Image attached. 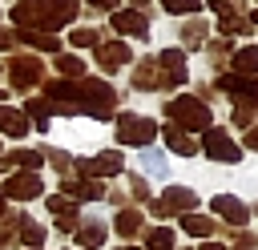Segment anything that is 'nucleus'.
Listing matches in <instances>:
<instances>
[{
	"instance_id": "5701e85b",
	"label": "nucleus",
	"mask_w": 258,
	"mask_h": 250,
	"mask_svg": "<svg viewBox=\"0 0 258 250\" xmlns=\"http://www.w3.org/2000/svg\"><path fill=\"white\" fill-rule=\"evenodd\" d=\"M8 161H12V165H20L24 173H36V169L44 165V153H40V149H12V153H8Z\"/></svg>"
},
{
	"instance_id": "37998d69",
	"label": "nucleus",
	"mask_w": 258,
	"mask_h": 250,
	"mask_svg": "<svg viewBox=\"0 0 258 250\" xmlns=\"http://www.w3.org/2000/svg\"><path fill=\"white\" fill-rule=\"evenodd\" d=\"M121 250H137V246H121Z\"/></svg>"
},
{
	"instance_id": "9b49d317",
	"label": "nucleus",
	"mask_w": 258,
	"mask_h": 250,
	"mask_svg": "<svg viewBox=\"0 0 258 250\" xmlns=\"http://www.w3.org/2000/svg\"><path fill=\"white\" fill-rule=\"evenodd\" d=\"M60 190H64V198H73V202H97V198H105V185L93 181V177H64Z\"/></svg>"
},
{
	"instance_id": "7ed1b4c3",
	"label": "nucleus",
	"mask_w": 258,
	"mask_h": 250,
	"mask_svg": "<svg viewBox=\"0 0 258 250\" xmlns=\"http://www.w3.org/2000/svg\"><path fill=\"white\" fill-rule=\"evenodd\" d=\"M157 137V125L149 117H137V113H121L117 117V141L121 145H141L149 149V141Z\"/></svg>"
},
{
	"instance_id": "4be33fe9",
	"label": "nucleus",
	"mask_w": 258,
	"mask_h": 250,
	"mask_svg": "<svg viewBox=\"0 0 258 250\" xmlns=\"http://www.w3.org/2000/svg\"><path fill=\"white\" fill-rule=\"evenodd\" d=\"M234 73H238V77H258V44L234 52Z\"/></svg>"
},
{
	"instance_id": "ddd939ff",
	"label": "nucleus",
	"mask_w": 258,
	"mask_h": 250,
	"mask_svg": "<svg viewBox=\"0 0 258 250\" xmlns=\"http://www.w3.org/2000/svg\"><path fill=\"white\" fill-rule=\"evenodd\" d=\"M210 210H214L218 218H226L230 226H246V218H250V210H246L234 194H218V198L210 202Z\"/></svg>"
},
{
	"instance_id": "a18cd8bd",
	"label": "nucleus",
	"mask_w": 258,
	"mask_h": 250,
	"mask_svg": "<svg viewBox=\"0 0 258 250\" xmlns=\"http://www.w3.org/2000/svg\"><path fill=\"white\" fill-rule=\"evenodd\" d=\"M0 73H4V69H0Z\"/></svg>"
},
{
	"instance_id": "ea45409f",
	"label": "nucleus",
	"mask_w": 258,
	"mask_h": 250,
	"mask_svg": "<svg viewBox=\"0 0 258 250\" xmlns=\"http://www.w3.org/2000/svg\"><path fill=\"white\" fill-rule=\"evenodd\" d=\"M0 250H8V238H4V234H0Z\"/></svg>"
},
{
	"instance_id": "f257e3e1",
	"label": "nucleus",
	"mask_w": 258,
	"mask_h": 250,
	"mask_svg": "<svg viewBox=\"0 0 258 250\" xmlns=\"http://www.w3.org/2000/svg\"><path fill=\"white\" fill-rule=\"evenodd\" d=\"M12 20L16 28H28V32H52L77 20V0H20L12 8Z\"/></svg>"
},
{
	"instance_id": "6e6552de",
	"label": "nucleus",
	"mask_w": 258,
	"mask_h": 250,
	"mask_svg": "<svg viewBox=\"0 0 258 250\" xmlns=\"http://www.w3.org/2000/svg\"><path fill=\"white\" fill-rule=\"evenodd\" d=\"M218 89L234 93L238 105H258V77H238V73H222L218 77Z\"/></svg>"
},
{
	"instance_id": "39448f33",
	"label": "nucleus",
	"mask_w": 258,
	"mask_h": 250,
	"mask_svg": "<svg viewBox=\"0 0 258 250\" xmlns=\"http://www.w3.org/2000/svg\"><path fill=\"white\" fill-rule=\"evenodd\" d=\"M8 77H12V89H32V85L44 81V65H40L36 56L16 52V56L8 60Z\"/></svg>"
},
{
	"instance_id": "0eeeda50",
	"label": "nucleus",
	"mask_w": 258,
	"mask_h": 250,
	"mask_svg": "<svg viewBox=\"0 0 258 250\" xmlns=\"http://www.w3.org/2000/svg\"><path fill=\"white\" fill-rule=\"evenodd\" d=\"M77 169L85 173V177H117L121 169H125V157L117 153V149H105V153H97V157H85V161H77Z\"/></svg>"
},
{
	"instance_id": "f03ea898",
	"label": "nucleus",
	"mask_w": 258,
	"mask_h": 250,
	"mask_svg": "<svg viewBox=\"0 0 258 250\" xmlns=\"http://www.w3.org/2000/svg\"><path fill=\"white\" fill-rule=\"evenodd\" d=\"M165 117L177 125V129H185V133H194V129H210L214 125V117H210V105L202 101V97H173L169 105H165Z\"/></svg>"
},
{
	"instance_id": "423d86ee",
	"label": "nucleus",
	"mask_w": 258,
	"mask_h": 250,
	"mask_svg": "<svg viewBox=\"0 0 258 250\" xmlns=\"http://www.w3.org/2000/svg\"><path fill=\"white\" fill-rule=\"evenodd\" d=\"M202 149H206V157H214V161H230V165L242 157L238 141H234L226 129H214V125L206 129V137H202Z\"/></svg>"
},
{
	"instance_id": "2f4dec72",
	"label": "nucleus",
	"mask_w": 258,
	"mask_h": 250,
	"mask_svg": "<svg viewBox=\"0 0 258 250\" xmlns=\"http://www.w3.org/2000/svg\"><path fill=\"white\" fill-rule=\"evenodd\" d=\"M44 157H48V161H52L60 173H69V165H73V157H69L64 149H44Z\"/></svg>"
},
{
	"instance_id": "20e7f679",
	"label": "nucleus",
	"mask_w": 258,
	"mask_h": 250,
	"mask_svg": "<svg viewBox=\"0 0 258 250\" xmlns=\"http://www.w3.org/2000/svg\"><path fill=\"white\" fill-rule=\"evenodd\" d=\"M194 206H198V194L185 190V185H169L157 202H149V210H153L157 218H169V214H194Z\"/></svg>"
},
{
	"instance_id": "412c9836",
	"label": "nucleus",
	"mask_w": 258,
	"mask_h": 250,
	"mask_svg": "<svg viewBox=\"0 0 258 250\" xmlns=\"http://www.w3.org/2000/svg\"><path fill=\"white\" fill-rule=\"evenodd\" d=\"M133 85H137V89H161V69H157V60H141L137 73H133Z\"/></svg>"
},
{
	"instance_id": "a19ab883",
	"label": "nucleus",
	"mask_w": 258,
	"mask_h": 250,
	"mask_svg": "<svg viewBox=\"0 0 258 250\" xmlns=\"http://www.w3.org/2000/svg\"><path fill=\"white\" fill-rule=\"evenodd\" d=\"M4 202H8V198H4V194H0V214H4V210H8V206H4Z\"/></svg>"
},
{
	"instance_id": "c756f323",
	"label": "nucleus",
	"mask_w": 258,
	"mask_h": 250,
	"mask_svg": "<svg viewBox=\"0 0 258 250\" xmlns=\"http://www.w3.org/2000/svg\"><path fill=\"white\" fill-rule=\"evenodd\" d=\"M161 8L173 12V16H189V12H198L202 4H198V0H161Z\"/></svg>"
},
{
	"instance_id": "4c0bfd02",
	"label": "nucleus",
	"mask_w": 258,
	"mask_h": 250,
	"mask_svg": "<svg viewBox=\"0 0 258 250\" xmlns=\"http://www.w3.org/2000/svg\"><path fill=\"white\" fill-rule=\"evenodd\" d=\"M149 8V0H133V12H145Z\"/></svg>"
},
{
	"instance_id": "a211bd4d",
	"label": "nucleus",
	"mask_w": 258,
	"mask_h": 250,
	"mask_svg": "<svg viewBox=\"0 0 258 250\" xmlns=\"http://www.w3.org/2000/svg\"><path fill=\"white\" fill-rule=\"evenodd\" d=\"M0 133L24 137V133H28V117H24L20 109H12V105H0Z\"/></svg>"
},
{
	"instance_id": "473e14b6",
	"label": "nucleus",
	"mask_w": 258,
	"mask_h": 250,
	"mask_svg": "<svg viewBox=\"0 0 258 250\" xmlns=\"http://www.w3.org/2000/svg\"><path fill=\"white\" fill-rule=\"evenodd\" d=\"M254 113H258V105H238V109H234V121H238V125H250Z\"/></svg>"
},
{
	"instance_id": "c9c22d12",
	"label": "nucleus",
	"mask_w": 258,
	"mask_h": 250,
	"mask_svg": "<svg viewBox=\"0 0 258 250\" xmlns=\"http://www.w3.org/2000/svg\"><path fill=\"white\" fill-rule=\"evenodd\" d=\"M246 145H250V149H258V125H250V133H246Z\"/></svg>"
},
{
	"instance_id": "c85d7f7f",
	"label": "nucleus",
	"mask_w": 258,
	"mask_h": 250,
	"mask_svg": "<svg viewBox=\"0 0 258 250\" xmlns=\"http://www.w3.org/2000/svg\"><path fill=\"white\" fill-rule=\"evenodd\" d=\"M69 40H73L77 48H97V44H101V36H97L93 28H73V36H69Z\"/></svg>"
},
{
	"instance_id": "58836bf2",
	"label": "nucleus",
	"mask_w": 258,
	"mask_h": 250,
	"mask_svg": "<svg viewBox=\"0 0 258 250\" xmlns=\"http://www.w3.org/2000/svg\"><path fill=\"white\" fill-rule=\"evenodd\" d=\"M202 250H230V246H222V242H206Z\"/></svg>"
},
{
	"instance_id": "6ab92c4d",
	"label": "nucleus",
	"mask_w": 258,
	"mask_h": 250,
	"mask_svg": "<svg viewBox=\"0 0 258 250\" xmlns=\"http://www.w3.org/2000/svg\"><path fill=\"white\" fill-rule=\"evenodd\" d=\"M141 226H145V214H141V210H121L117 222H113V230H117L121 238H137Z\"/></svg>"
},
{
	"instance_id": "f704fd0d",
	"label": "nucleus",
	"mask_w": 258,
	"mask_h": 250,
	"mask_svg": "<svg viewBox=\"0 0 258 250\" xmlns=\"http://www.w3.org/2000/svg\"><path fill=\"white\" fill-rule=\"evenodd\" d=\"M210 52H214V60H222V56L230 52V36H226V40H214V44H210Z\"/></svg>"
},
{
	"instance_id": "f3484780",
	"label": "nucleus",
	"mask_w": 258,
	"mask_h": 250,
	"mask_svg": "<svg viewBox=\"0 0 258 250\" xmlns=\"http://www.w3.org/2000/svg\"><path fill=\"white\" fill-rule=\"evenodd\" d=\"M73 234H77L81 250H97V246L105 242V234H109V230H105V222H93V218H89V222H81Z\"/></svg>"
},
{
	"instance_id": "bb28decb",
	"label": "nucleus",
	"mask_w": 258,
	"mask_h": 250,
	"mask_svg": "<svg viewBox=\"0 0 258 250\" xmlns=\"http://www.w3.org/2000/svg\"><path fill=\"white\" fill-rule=\"evenodd\" d=\"M181 40H185V48H198V44L206 40V20H189V24L181 28Z\"/></svg>"
},
{
	"instance_id": "dca6fc26",
	"label": "nucleus",
	"mask_w": 258,
	"mask_h": 250,
	"mask_svg": "<svg viewBox=\"0 0 258 250\" xmlns=\"http://www.w3.org/2000/svg\"><path fill=\"white\" fill-rule=\"evenodd\" d=\"M161 137H165V145H169L173 153H181V157H194V153H198V141H194L185 129H177V125H165Z\"/></svg>"
},
{
	"instance_id": "f8f14e48",
	"label": "nucleus",
	"mask_w": 258,
	"mask_h": 250,
	"mask_svg": "<svg viewBox=\"0 0 258 250\" xmlns=\"http://www.w3.org/2000/svg\"><path fill=\"white\" fill-rule=\"evenodd\" d=\"M48 210L56 214V230H60V234H73V230H77V214H81V210H77L73 198L52 194V198H48Z\"/></svg>"
},
{
	"instance_id": "b1692460",
	"label": "nucleus",
	"mask_w": 258,
	"mask_h": 250,
	"mask_svg": "<svg viewBox=\"0 0 258 250\" xmlns=\"http://www.w3.org/2000/svg\"><path fill=\"white\" fill-rule=\"evenodd\" d=\"M16 238H20V242H24L28 250H36V246L44 242V226H36V222H32V218L24 214V218H20V226H16Z\"/></svg>"
},
{
	"instance_id": "c03bdc74",
	"label": "nucleus",
	"mask_w": 258,
	"mask_h": 250,
	"mask_svg": "<svg viewBox=\"0 0 258 250\" xmlns=\"http://www.w3.org/2000/svg\"><path fill=\"white\" fill-rule=\"evenodd\" d=\"M0 101H4V93H0Z\"/></svg>"
},
{
	"instance_id": "393cba45",
	"label": "nucleus",
	"mask_w": 258,
	"mask_h": 250,
	"mask_svg": "<svg viewBox=\"0 0 258 250\" xmlns=\"http://www.w3.org/2000/svg\"><path fill=\"white\" fill-rule=\"evenodd\" d=\"M145 250H173V230H165V226L145 230Z\"/></svg>"
},
{
	"instance_id": "4468645a",
	"label": "nucleus",
	"mask_w": 258,
	"mask_h": 250,
	"mask_svg": "<svg viewBox=\"0 0 258 250\" xmlns=\"http://www.w3.org/2000/svg\"><path fill=\"white\" fill-rule=\"evenodd\" d=\"M113 28L125 32V36H149V20H145V12H133V8L113 12Z\"/></svg>"
},
{
	"instance_id": "a878e982",
	"label": "nucleus",
	"mask_w": 258,
	"mask_h": 250,
	"mask_svg": "<svg viewBox=\"0 0 258 250\" xmlns=\"http://www.w3.org/2000/svg\"><path fill=\"white\" fill-rule=\"evenodd\" d=\"M24 117H32V121H36V129H44V133H48V121H52L48 101H28V105H24Z\"/></svg>"
},
{
	"instance_id": "2eb2a0df",
	"label": "nucleus",
	"mask_w": 258,
	"mask_h": 250,
	"mask_svg": "<svg viewBox=\"0 0 258 250\" xmlns=\"http://www.w3.org/2000/svg\"><path fill=\"white\" fill-rule=\"evenodd\" d=\"M129 60V44L125 40H101L97 44V65L101 69H121Z\"/></svg>"
},
{
	"instance_id": "7c9ffc66",
	"label": "nucleus",
	"mask_w": 258,
	"mask_h": 250,
	"mask_svg": "<svg viewBox=\"0 0 258 250\" xmlns=\"http://www.w3.org/2000/svg\"><path fill=\"white\" fill-rule=\"evenodd\" d=\"M141 165H145V173H165V157L157 149H145L141 153Z\"/></svg>"
},
{
	"instance_id": "aec40b11",
	"label": "nucleus",
	"mask_w": 258,
	"mask_h": 250,
	"mask_svg": "<svg viewBox=\"0 0 258 250\" xmlns=\"http://www.w3.org/2000/svg\"><path fill=\"white\" fill-rule=\"evenodd\" d=\"M181 230L194 234V238H210V234L218 230V222L206 218V214H181Z\"/></svg>"
},
{
	"instance_id": "1a4fd4ad",
	"label": "nucleus",
	"mask_w": 258,
	"mask_h": 250,
	"mask_svg": "<svg viewBox=\"0 0 258 250\" xmlns=\"http://www.w3.org/2000/svg\"><path fill=\"white\" fill-rule=\"evenodd\" d=\"M157 69H161V89H173V85H185V52H177V48H165L161 56H157Z\"/></svg>"
},
{
	"instance_id": "79ce46f5",
	"label": "nucleus",
	"mask_w": 258,
	"mask_h": 250,
	"mask_svg": "<svg viewBox=\"0 0 258 250\" xmlns=\"http://www.w3.org/2000/svg\"><path fill=\"white\" fill-rule=\"evenodd\" d=\"M250 24H258V12H254V16H250Z\"/></svg>"
},
{
	"instance_id": "e433bc0d",
	"label": "nucleus",
	"mask_w": 258,
	"mask_h": 250,
	"mask_svg": "<svg viewBox=\"0 0 258 250\" xmlns=\"http://www.w3.org/2000/svg\"><path fill=\"white\" fill-rule=\"evenodd\" d=\"M93 8H117V0H89Z\"/></svg>"
},
{
	"instance_id": "72a5a7b5",
	"label": "nucleus",
	"mask_w": 258,
	"mask_h": 250,
	"mask_svg": "<svg viewBox=\"0 0 258 250\" xmlns=\"http://www.w3.org/2000/svg\"><path fill=\"white\" fill-rule=\"evenodd\" d=\"M129 190H133V198L149 202V185H145V177H129Z\"/></svg>"
},
{
	"instance_id": "cd10ccee",
	"label": "nucleus",
	"mask_w": 258,
	"mask_h": 250,
	"mask_svg": "<svg viewBox=\"0 0 258 250\" xmlns=\"http://www.w3.org/2000/svg\"><path fill=\"white\" fill-rule=\"evenodd\" d=\"M56 73H64L69 81H77L85 73V65H81V56H56Z\"/></svg>"
},
{
	"instance_id": "9d476101",
	"label": "nucleus",
	"mask_w": 258,
	"mask_h": 250,
	"mask_svg": "<svg viewBox=\"0 0 258 250\" xmlns=\"http://www.w3.org/2000/svg\"><path fill=\"white\" fill-rule=\"evenodd\" d=\"M40 190H44V185H40V177L20 169V173H12V177L4 181V190H0V194H4V198H12V202H32V198H40Z\"/></svg>"
}]
</instances>
